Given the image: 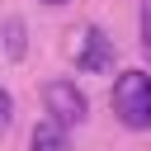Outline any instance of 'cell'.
Here are the masks:
<instances>
[{
  "mask_svg": "<svg viewBox=\"0 0 151 151\" xmlns=\"http://www.w3.org/2000/svg\"><path fill=\"white\" fill-rule=\"evenodd\" d=\"M24 47H28V28H24V19H9V24H5V52L19 61Z\"/></svg>",
  "mask_w": 151,
  "mask_h": 151,
  "instance_id": "obj_5",
  "label": "cell"
},
{
  "mask_svg": "<svg viewBox=\"0 0 151 151\" xmlns=\"http://www.w3.org/2000/svg\"><path fill=\"white\" fill-rule=\"evenodd\" d=\"M14 123V99H9V90H0V132Z\"/></svg>",
  "mask_w": 151,
  "mask_h": 151,
  "instance_id": "obj_6",
  "label": "cell"
},
{
  "mask_svg": "<svg viewBox=\"0 0 151 151\" xmlns=\"http://www.w3.org/2000/svg\"><path fill=\"white\" fill-rule=\"evenodd\" d=\"M42 5H66V0H42Z\"/></svg>",
  "mask_w": 151,
  "mask_h": 151,
  "instance_id": "obj_8",
  "label": "cell"
},
{
  "mask_svg": "<svg viewBox=\"0 0 151 151\" xmlns=\"http://www.w3.org/2000/svg\"><path fill=\"white\" fill-rule=\"evenodd\" d=\"M142 47L151 57V0H142Z\"/></svg>",
  "mask_w": 151,
  "mask_h": 151,
  "instance_id": "obj_7",
  "label": "cell"
},
{
  "mask_svg": "<svg viewBox=\"0 0 151 151\" xmlns=\"http://www.w3.org/2000/svg\"><path fill=\"white\" fill-rule=\"evenodd\" d=\"M33 151H71V127H61L57 118H42L33 127Z\"/></svg>",
  "mask_w": 151,
  "mask_h": 151,
  "instance_id": "obj_4",
  "label": "cell"
},
{
  "mask_svg": "<svg viewBox=\"0 0 151 151\" xmlns=\"http://www.w3.org/2000/svg\"><path fill=\"white\" fill-rule=\"evenodd\" d=\"M42 109H47V118H57L61 127H76V123H85V118H90V104H85L80 85H76V80H66V76L42 85Z\"/></svg>",
  "mask_w": 151,
  "mask_h": 151,
  "instance_id": "obj_2",
  "label": "cell"
},
{
  "mask_svg": "<svg viewBox=\"0 0 151 151\" xmlns=\"http://www.w3.org/2000/svg\"><path fill=\"white\" fill-rule=\"evenodd\" d=\"M76 66H80L85 76H99V71H109V66H113V42H109V33H104V28H85V33H80Z\"/></svg>",
  "mask_w": 151,
  "mask_h": 151,
  "instance_id": "obj_3",
  "label": "cell"
},
{
  "mask_svg": "<svg viewBox=\"0 0 151 151\" xmlns=\"http://www.w3.org/2000/svg\"><path fill=\"white\" fill-rule=\"evenodd\" d=\"M109 104H113V113H118L123 127L146 132V127H151V76H146V71H123V76L113 80Z\"/></svg>",
  "mask_w": 151,
  "mask_h": 151,
  "instance_id": "obj_1",
  "label": "cell"
}]
</instances>
